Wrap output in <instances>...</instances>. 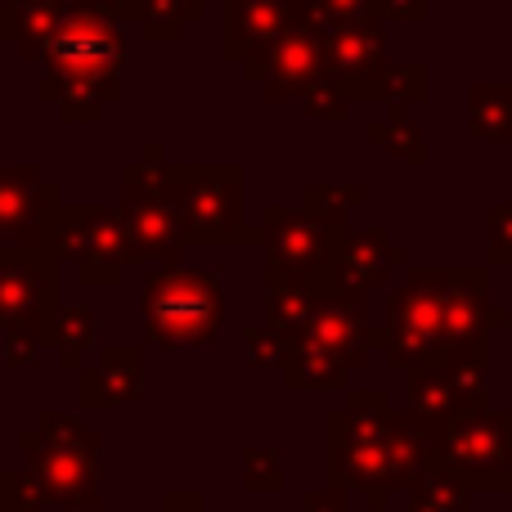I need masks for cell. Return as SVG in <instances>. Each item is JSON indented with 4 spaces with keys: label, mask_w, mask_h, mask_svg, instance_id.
Returning a JSON list of instances; mask_svg holds the SVG:
<instances>
[{
    "label": "cell",
    "mask_w": 512,
    "mask_h": 512,
    "mask_svg": "<svg viewBox=\"0 0 512 512\" xmlns=\"http://www.w3.org/2000/svg\"><path fill=\"white\" fill-rule=\"evenodd\" d=\"M149 333L162 342H203L216 337L221 324V297L212 274H167L144 297Z\"/></svg>",
    "instance_id": "1"
},
{
    "label": "cell",
    "mask_w": 512,
    "mask_h": 512,
    "mask_svg": "<svg viewBox=\"0 0 512 512\" xmlns=\"http://www.w3.org/2000/svg\"><path fill=\"white\" fill-rule=\"evenodd\" d=\"M50 54H54V77L68 86V99H77L81 90L90 99H99V86L113 81V72H117L122 45H117V32L104 18L72 14L50 36Z\"/></svg>",
    "instance_id": "2"
},
{
    "label": "cell",
    "mask_w": 512,
    "mask_h": 512,
    "mask_svg": "<svg viewBox=\"0 0 512 512\" xmlns=\"http://www.w3.org/2000/svg\"><path fill=\"white\" fill-rule=\"evenodd\" d=\"M180 216L203 239H234V216H239V185L234 171H180Z\"/></svg>",
    "instance_id": "3"
},
{
    "label": "cell",
    "mask_w": 512,
    "mask_h": 512,
    "mask_svg": "<svg viewBox=\"0 0 512 512\" xmlns=\"http://www.w3.org/2000/svg\"><path fill=\"white\" fill-rule=\"evenodd\" d=\"M176 225L180 216L171 207V198H140V203H131V239L140 252H167Z\"/></svg>",
    "instance_id": "4"
},
{
    "label": "cell",
    "mask_w": 512,
    "mask_h": 512,
    "mask_svg": "<svg viewBox=\"0 0 512 512\" xmlns=\"http://www.w3.org/2000/svg\"><path fill=\"white\" fill-rule=\"evenodd\" d=\"M315 59H319V36H283L279 50H274L270 77L279 81V90H292L310 77Z\"/></svg>",
    "instance_id": "5"
},
{
    "label": "cell",
    "mask_w": 512,
    "mask_h": 512,
    "mask_svg": "<svg viewBox=\"0 0 512 512\" xmlns=\"http://www.w3.org/2000/svg\"><path fill=\"white\" fill-rule=\"evenodd\" d=\"M279 221V230L288 234V243L279 248L283 261H319L315 252H324V225H315L310 216H274Z\"/></svg>",
    "instance_id": "6"
},
{
    "label": "cell",
    "mask_w": 512,
    "mask_h": 512,
    "mask_svg": "<svg viewBox=\"0 0 512 512\" xmlns=\"http://www.w3.org/2000/svg\"><path fill=\"white\" fill-rule=\"evenodd\" d=\"M36 301H41V283L27 270L0 274V310H32Z\"/></svg>",
    "instance_id": "7"
}]
</instances>
